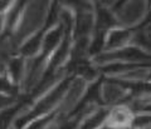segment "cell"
<instances>
[{
    "label": "cell",
    "instance_id": "obj_11",
    "mask_svg": "<svg viewBox=\"0 0 151 129\" xmlns=\"http://www.w3.org/2000/svg\"><path fill=\"white\" fill-rule=\"evenodd\" d=\"M146 82H150L151 83V70H150V74H149V76H147V80Z\"/></svg>",
    "mask_w": 151,
    "mask_h": 129
},
{
    "label": "cell",
    "instance_id": "obj_3",
    "mask_svg": "<svg viewBox=\"0 0 151 129\" xmlns=\"http://www.w3.org/2000/svg\"><path fill=\"white\" fill-rule=\"evenodd\" d=\"M134 115L135 113L132 112V109L127 104L121 103V104H117V105L110 107L106 123L111 124V125L119 129H126L131 127Z\"/></svg>",
    "mask_w": 151,
    "mask_h": 129
},
{
    "label": "cell",
    "instance_id": "obj_4",
    "mask_svg": "<svg viewBox=\"0 0 151 129\" xmlns=\"http://www.w3.org/2000/svg\"><path fill=\"white\" fill-rule=\"evenodd\" d=\"M131 45H135L151 55V21L142 23L136 29H132Z\"/></svg>",
    "mask_w": 151,
    "mask_h": 129
},
{
    "label": "cell",
    "instance_id": "obj_12",
    "mask_svg": "<svg viewBox=\"0 0 151 129\" xmlns=\"http://www.w3.org/2000/svg\"><path fill=\"white\" fill-rule=\"evenodd\" d=\"M146 1H147V5H149V10L151 9V0H146Z\"/></svg>",
    "mask_w": 151,
    "mask_h": 129
},
{
    "label": "cell",
    "instance_id": "obj_9",
    "mask_svg": "<svg viewBox=\"0 0 151 129\" xmlns=\"http://www.w3.org/2000/svg\"><path fill=\"white\" fill-rule=\"evenodd\" d=\"M14 102H15V100H14V97L0 94V109H6L9 107H12V104Z\"/></svg>",
    "mask_w": 151,
    "mask_h": 129
},
{
    "label": "cell",
    "instance_id": "obj_10",
    "mask_svg": "<svg viewBox=\"0 0 151 129\" xmlns=\"http://www.w3.org/2000/svg\"><path fill=\"white\" fill-rule=\"evenodd\" d=\"M98 129H119V128L113 127V125H111V124H108V123H105L102 127H100Z\"/></svg>",
    "mask_w": 151,
    "mask_h": 129
},
{
    "label": "cell",
    "instance_id": "obj_1",
    "mask_svg": "<svg viewBox=\"0 0 151 129\" xmlns=\"http://www.w3.org/2000/svg\"><path fill=\"white\" fill-rule=\"evenodd\" d=\"M120 26L137 28L146 20L149 14V5L146 0H126L120 6L113 9Z\"/></svg>",
    "mask_w": 151,
    "mask_h": 129
},
{
    "label": "cell",
    "instance_id": "obj_5",
    "mask_svg": "<svg viewBox=\"0 0 151 129\" xmlns=\"http://www.w3.org/2000/svg\"><path fill=\"white\" fill-rule=\"evenodd\" d=\"M43 34L44 29L38 31L37 34L29 36L27 40L22 43V46L19 48L20 55L25 59L34 58L42 54V41H43Z\"/></svg>",
    "mask_w": 151,
    "mask_h": 129
},
{
    "label": "cell",
    "instance_id": "obj_8",
    "mask_svg": "<svg viewBox=\"0 0 151 129\" xmlns=\"http://www.w3.org/2000/svg\"><path fill=\"white\" fill-rule=\"evenodd\" d=\"M18 92L17 85L14 84L10 78L8 76H0V94L9 95V97H15V94Z\"/></svg>",
    "mask_w": 151,
    "mask_h": 129
},
{
    "label": "cell",
    "instance_id": "obj_6",
    "mask_svg": "<svg viewBox=\"0 0 151 129\" xmlns=\"http://www.w3.org/2000/svg\"><path fill=\"white\" fill-rule=\"evenodd\" d=\"M108 110H110V108L105 105H101L97 109H94L91 114H88L81 122L79 129H98L100 127H102L107 122Z\"/></svg>",
    "mask_w": 151,
    "mask_h": 129
},
{
    "label": "cell",
    "instance_id": "obj_2",
    "mask_svg": "<svg viewBox=\"0 0 151 129\" xmlns=\"http://www.w3.org/2000/svg\"><path fill=\"white\" fill-rule=\"evenodd\" d=\"M132 36V29L124 26H116L108 30L105 39V48L103 51H113L121 49L126 45H130Z\"/></svg>",
    "mask_w": 151,
    "mask_h": 129
},
{
    "label": "cell",
    "instance_id": "obj_7",
    "mask_svg": "<svg viewBox=\"0 0 151 129\" xmlns=\"http://www.w3.org/2000/svg\"><path fill=\"white\" fill-rule=\"evenodd\" d=\"M6 68L9 71V76H10V80L14 84H19L20 82H23V78H24V71H25V58L23 56H12L9 59Z\"/></svg>",
    "mask_w": 151,
    "mask_h": 129
}]
</instances>
